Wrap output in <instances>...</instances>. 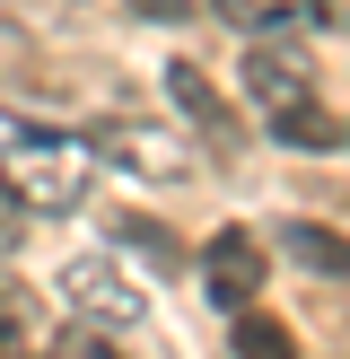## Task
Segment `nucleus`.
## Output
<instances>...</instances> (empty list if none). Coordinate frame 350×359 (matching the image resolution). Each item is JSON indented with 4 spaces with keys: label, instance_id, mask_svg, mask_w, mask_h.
<instances>
[{
    "label": "nucleus",
    "instance_id": "1",
    "mask_svg": "<svg viewBox=\"0 0 350 359\" xmlns=\"http://www.w3.org/2000/svg\"><path fill=\"white\" fill-rule=\"evenodd\" d=\"M0 184L18 193V210H44V219H62V210H79V202H88V184H97V140L27 123V132L0 149Z\"/></svg>",
    "mask_w": 350,
    "mask_h": 359
},
{
    "label": "nucleus",
    "instance_id": "2",
    "mask_svg": "<svg viewBox=\"0 0 350 359\" xmlns=\"http://www.w3.org/2000/svg\"><path fill=\"white\" fill-rule=\"evenodd\" d=\"M62 290H70V307H79V316H88L97 333H122V325H140V316H149L140 280L122 272L114 255H79V263L62 272Z\"/></svg>",
    "mask_w": 350,
    "mask_h": 359
},
{
    "label": "nucleus",
    "instance_id": "3",
    "mask_svg": "<svg viewBox=\"0 0 350 359\" xmlns=\"http://www.w3.org/2000/svg\"><path fill=\"white\" fill-rule=\"evenodd\" d=\"M262 272H272V255H262V237H254V228H219V237L202 245V290L219 298L227 316H245V307H254Z\"/></svg>",
    "mask_w": 350,
    "mask_h": 359
},
{
    "label": "nucleus",
    "instance_id": "4",
    "mask_svg": "<svg viewBox=\"0 0 350 359\" xmlns=\"http://www.w3.org/2000/svg\"><path fill=\"white\" fill-rule=\"evenodd\" d=\"M219 18L245 35V44H298L332 18V0H219Z\"/></svg>",
    "mask_w": 350,
    "mask_h": 359
},
{
    "label": "nucleus",
    "instance_id": "5",
    "mask_svg": "<svg viewBox=\"0 0 350 359\" xmlns=\"http://www.w3.org/2000/svg\"><path fill=\"white\" fill-rule=\"evenodd\" d=\"M245 97H254L262 114H289V105L315 97V70L298 62L289 44H254V53H245Z\"/></svg>",
    "mask_w": 350,
    "mask_h": 359
},
{
    "label": "nucleus",
    "instance_id": "6",
    "mask_svg": "<svg viewBox=\"0 0 350 359\" xmlns=\"http://www.w3.org/2000/svg\"><path fill=\"white\" fill-rule=\"evenodd\" d=\"M272 245L298 263V272H324V280H350V237L342 228H315V219H280Z\"/></svg>",
    "mask_w": 350,
    "mask_h": 359
},
{
    "label": "nucleus",
    "instance_id": "7",
    "mask_svg": "<svg viewBox=\"0 0 350 359\" xmlns=\"http://www.w3.org/2000/svg\"><path fill=\"white\" fill-rule=\"evenodd\" d=\"M114 149V158H132V167H149V175H184V140L175 132H140V123H105V140H97V158Z\"/></svg>",
    "mask_w": 350,
    "mask_h": 359
},
{
    "label": "nucleus",
    "instance_id": "8",
    "mask_svg": "<svg viewBox=\"0 0 350 359\" xmlns=\"http://www.w3.org/2000/svg\"><path fill=\"white\" fill-rule=\"evenodd\" d=\"M262 123H272V140H280V149H342V123L324 114V97L289 105V114H262Z\"/></svg>",
    "mask_w": 350,
    "mask_h": 359
},
{
    "label": "nucleus",
    "instance_id": "9",
    "mask_svg": "<svg viewBox=\"0 0 350 359\" xmlns=\"http://www.w3.org/2000/svg\"><path fill=\"white\" fill-rule=\"evenodd\" d=\"M105 237L132 245V255H140V263H158V272H175V237H167L158 219H140V210H114V219H105Z\"/></svg>",
    "mask_w": 350,
    "mask_h": 359
},
{
    "label": "nucleus",
    "instance_id": "10",
    "mask_svg": "<svg viewBox=\"0 0 350 359\" xmlns=\"http://www.w3.org/2000/svg\"><path fill=\"white\" fill-rule=\"evenodd\" d=\"M167 97L184 105V123H202V132H227V105L210 97V79H202L192 62H175V70H167Z\"/></svg>",
    "mask_w": 350,
    "mask_h": 359
},
{
    "label": "nucleus",
    "instance_id": "11",
    "mask_svg": "<svg viewBox=\"0 0 350 359\" xmlns=\"http://www.w3.org/2000/svg\"><path fill=\"white\" fill-rule=\"evenodd\" d=\"M227 342H237V359H298V342H289V325H280V316H262V307H245Z\"/></svg>",
    "mask_w": 350,
    "mask_h": 359
},
{
    "label": "nucleus",
    "instance_id": "12",
    "mask_svg": "<svg viewBox=\"0 0 350 359\" xmlns=\"http://www.w3.org/2000/svg\"><path fill=\"white\" fill-rule=\"evenodd\" d=\"M44 359H122V351H114V333H97V325H62L44 342Z\"/></svg>",
    "mask_w": 350,
    "mask_h": 359
},
{
    "label": "nucleus",
    "instance_id": "13",
    "mask_svg": "<svg viewBox=\"0 0 350 359\" xmlns=\"http://www.w3.org/2000/svg\"><path fill=\"white\" fill-rule=\"evenodd\" d=\"M18 325H27V298L0 290V359H18Z\"/></svg>",
    "mask_w": 350,
    "mask_h": 359
},
{
    "label": "nucleus",
    "instance_id": "14",
    "mask_svg": "<svg viewBox=\"0 0 350 359\" xmlns=\"http://www.w3.org/2000/svg\"><path fill=\"white\" fill-rule=\"evenodd\" d=\"M18 237H27V210H18V193L0 184V255H18Z\"/></svg>",
    "mask_w": 350,
    "mask_h": 359
},
{
    "label": "nucleus",
    "instance_id": "15",
    "mask_svg": "<svg viewBox=\"0 0 350 359\" xmlns=\"http://www.w3.org/2000/svg\"><path fill=\"white\" fill-rule=\"evenodd\" d=\"M132 9H140V18H158V27H184L192 0H132Z\"/></svg>",
    "mask_w": 350,
    "mask_h": 359
},
{
    "label": "nucleus",
    "instance_id": "16",
    "mask_svg": "<svg viewBox=\"0 0 350 359\" xmlns=\"http://www.w3.org/2000/svg\"><path fill=\"white\" fill-rule=\"evenodd\" d=\"M18 132H27V114H9V105H0V149H9Z\"/></svg>",
    "mask_w": 350,
    "mask_h": 359
},
{
    "label": "nucleus",
    "instance_id": "17",
    "mask_svg": "<svg viewBox=\"0 0 350 359\" xmlns=\"http://www.w3.org/2000/svg\"><path fill=\"white\" fill-rule=\"evenodd\" d=\"M342 140H350V123H342Z\"/></svg>",
    "mask_w": 350,
    "mask_h": 359
}]
</instances>
